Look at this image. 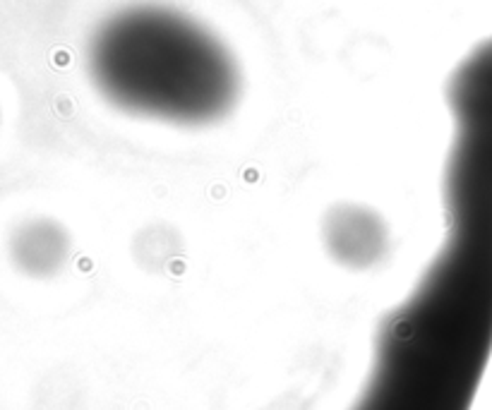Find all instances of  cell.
<instances>
[{"instance_id": "6da1fadb", "label": "cell", "mask_w": 492, "mask_h": 410, "mask_svg": "<svg viewBox=\"0 0 492 410\" xmlns=\"http://www.w3.org/2000/svg\"><path fill=\"white\" fill-rule=\"evenodd\" d=\"M89 72L113 106L175 125H211L240 98V67L216 34L185 12L132 5L89 43Z\"/></svg>"}, {"instance_id": "7a4b0ae2", "label": "cell", "mask_w": 492, "mask_h": 410, "mask_svg": "<svg viewBox=\"0 0 492 410\" xmlns=\"http://www.w3.org/2000/svg\"><path fill=\"white\" fill-rule=\"evenodd\" d=\"M322 242L329 257L350 271H370L387 261L392 233L380 211L365 204H336L322 221Z\"/></svg>"}, {"instance_id": "3957f363", "label": "cell", "mask_w": 492, "mask_h": 410, "mask_svg": "<svg viewBox=\"0 0 492 410\" xmlns=\"http://www.w3.org/2000/svg\"><path fill=\"white\" fill-rule=\"evenodd\" d=\"M72 233L53 216L27 218L12 230L8 245L12 266L34 281H48L63 274L72 259Z\"/></svg>"}]
</instances>
